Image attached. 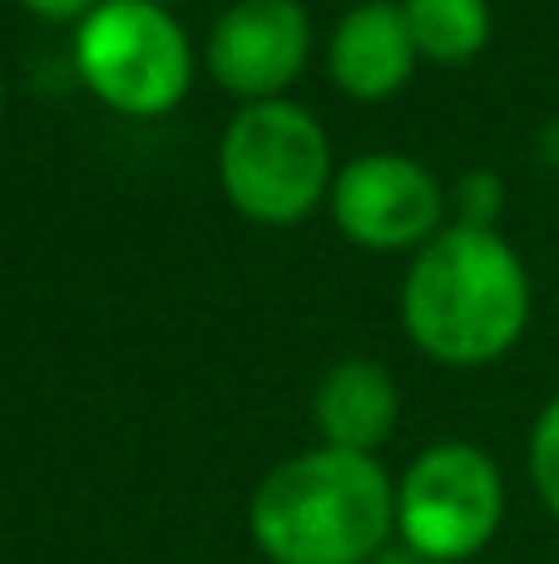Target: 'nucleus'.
I'll use <instances>...</instances> for the list:
<instances>
[{
    "instance_id": "1",
    "label": "nucleus",
    "mask_w": 559,
    "mask_h": 564,
    "mask_svg": "<svg viewBox=\"0 0 559 564\" xmlns=\"http://www.w3.org/2000/svg\"><path fill=\"white\" fill-rule=\"evenodd\" d=\"M406 337L446 367L501 361L530 322V273L495 228H441L402 282Z\"/></svg>"
},
{
    "instance_id": "2",
    "label": "nucleus",
    "mask_w": 559,
    "mask_h": 564,
    "mask_svg": "<svg viewBox=\"0 0 559 564\" xmlns=\"http://www.w3.org/2000/svg\"><path fill=\"white\" fill-rule=\"evenodd\" d=\"M248 530L273 564H366L396 535V486L376 456L313 446L257 480Z\"/></svg>"
},
{
    "instance_id": "3",
    "label": "nucleus",
    "mask_w": 559,
    "mask_h": 564,
    "mask_svg": "<svg viewBox=\"0 0 559 564\" xmlns=\"http://www.w3.org/2000/svg\"><path fill=\"white\" fill-rule=\"evenodd\" d=\"M218 184L228 204L253 224H303L332 194L327 129L293 99L243 105L218 139Z\"/></svg>"
},
{
    "instance_id": "4",
    "label": "nucleus",
    "mask_w": 559,
    "mask_h": 564,
    "mask_svg": "<svg viewBox=\"0 0 559 564\" xmlns=\"http://www.w3.org/2000/svg\"><path fill=\"white\" fill-rule=\"evenodd\" d=\"M75 69L99 105L154 119L194 85V45L154 0H99L75 30Z\"/></svg>"
},
{
    "instance_id": "5",
    "label": "nucleus",
    "mask_w": 559,
    "mask_h": 564,
    "mask_svg": "<svg viewBox=\"0 0 559 564\" xmlns=\"http://www.w3.org/2000/svg\"><path fill=\"white\" fill-rule=\"evenodd\" d=\"M505 516V486L481 446L441 441L406 466L396 486V540L426 564L481 555Z\"/></svg>"
},
{
    "instance_id": "6",
    "label": "nucleus",
    "mask_w": 559,
    "mask_h": 564,
    "mask_svg": "<svg viewBox=\"0 0 559 564\" xmlns=\"http://www.w3.org/2000/svg\"><path fill=\"white\" fill-rule=\"evenodd\" d=\"M332 218L372 253L426 248L446 228V194L416 159L362 154L332 178Z\"/></svg>"
},
{
    "instance_id": "7",
    "label": "nucleus",
    "mask_w": 559,
    "mask_h": 564,
    "mask_svg": "<svg viewBox=\"0 0 559 564\" xmlns=\"http://www.w3.org/2000/svg\"><path fill=\"white\" fill-rule=\"evenodd\" d=\"M313 20L303 0H233L213 20L204 65L243 105L283 99V89L307 69Z\"/></svg>"
},
{
    "instance_id": "8",
    "label": "nucleus",
    "mask_w": 559,
    "mask_h": 564,
    "mask_svg": "<svg viewBox=\"0 0 559 564\" xmlns=\"http://www.w3.org/2000/svg\"><path fill=\"white\" fill-rule=\"evenodd\" d=\"M412 30L402 20V6L392 0H366V6L347 10L337 20L332 40H327V69H332L337 89L352 99H386L412 79L416 69Z\"/></svg>"
},
{
    "instance_id": "9",
    "label": "nucleus",
    "mask_w": 559,
    "mask_h": 564,
    "mask_svg": "<svg viewBox=\"0 0 559 564\" xmlns=\"http://www.w3.org/2000/svg\"><path fill=\"white\" fill-rule=\"evenodd\" d=\"M396 416H402V391H396L392 371L376 367V361H366V357L337 361L317 381L313 421L322 431V446L376 456V446L392 436Z\"/></svg>"
},
{
    "instance_id": "10",
    "label": "nucleus",
    "mask_w": 559,
    "mask_h": 564,
    "mask_svg": "<svg viewBox=\"0 0 559 564\" xmlns=\"http://www.w3.org/2000/svg\"><path fill=\"white\" fill-rule=\"evenodd\" d=\"M402 20L412 45L436 65H465L491 40V6L485 0H402Z\"/></svg>"
},
{
    "instance_id": "11",
    "label": "nucleus",
    "mask_w": 559,
    "mask_h": 564,
    "mask_svg": "<svg viewBox=\"0 0 559 564\" xmlns=\"http://www.w3.org/2000/svg\"><path fill=\"white\" fill-rule=\"evenodd\" d=\"M451 208H456V224H461V228H495V224H501V208H505L501 174H491V169L461 174V178H456Z\"/></svg>"
},
{
    "instance_id": "12",
    "label": "nucleus",
    "mask_w": 559,
    "mask_h": 564,
    "mask_svg": "<svg viewBox=\"0 0 559 564\" xmlns=\"http://www.w3.org/2000/svg\"><path fill=\"white\" fill-rule=\"evenodd\" d=\"M530 480L540 490L545 510L559 520V397L540 411V421L530 431Z\"/></svg>"
},
{
    "instance_id": "13",
    "label": "nucleus",
    "mask_w": 559,
    "mask_h": 564,
    "mask_svg": "<svg viewBox=\"0 0 559 564\" xmlns=\"http://www.w3.org/2000/svg\"><path fill=\"white\" fill-rule=\"evenodd\" d=\"M20 6L40 20H85L99 0H20Z\"/></svg>"
},
{
    "instance_id": "14",
    "label": "nucleus",
    "mask_w": 559,
    "mask_h": 564,
    "mask_svg": "<svg viewBox=\"0 0 559 564\" xmlns=\"http://www.w3.org/2000/svg\"><path fill=\"white\" fill-rule=\"evenodd\" d=\"M366 564H426V560L416 555V550H406L402 540H392V545H386V550H376V555L366 560Z\"/></svg>"
},
{
    "instance_id": "15",
    "label": "nucleus",
    "mask_w": 559,
    "mask_h": 564,
    "mask_svg": "<svg viewBox=\"0 0 559 564\" xmlns=\"http://www.w3.org/2000/svg\"><path fill=\"white\" fill-rule=\"evenodd\" d=\"M0 105H6V85H0Z\"/></svg>"
},
{
    "instance_id": "16",
    "label": "nucleus",
    "mask_w": 559,
    "mask_h": 564,
    "mask_svg": "<svg viewBox=\"0 0 559 564\" xmlns=\"http://www.w3.org/2000/svg\"><path fill=\"white\" fill-rule=\"evenodd\" d=\"M154 6H168V0H154Z\"/></svg>"
}]
</instances>
